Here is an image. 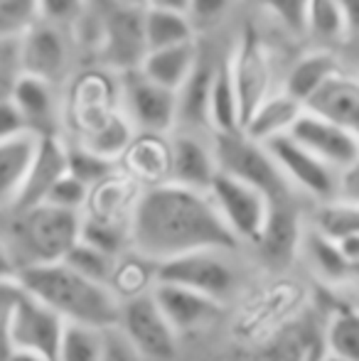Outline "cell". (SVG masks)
<instances>
[{"mask_svg": "<svg viewBox=\"0 0 359 361\" xmlns=\"http://www.w3.org/2000/svg\"><path fill=\"white\" fill-rule=\"evenodd\" d=\"M128 246L153 263L190 251L239 246L207 192L175 182L143 187L128 224Z\"/></svg>", "mask_w": 359, "mask_h": 361, "instance_id": "1", "label": "cell"}, {"mask_svg": "<svg viewBox=\"0 0 359 361\" xmlns=\"http://www.w3.org/2000/svg\"><path fill=\"white\" fill-rule=\"evenodd\" d=\"M15 281L25 293L42 300L67 322H82L99 329L118 322L121 302L116 295L104 283L89 281L64 261L25 266Z\"/></svg>", "mask_w": 359, "mask_h": 361, "instance_id": "2", "label": "cell"}, {"mask_svg": "<svg viewBox=\"0 0 359 361\" xmlns=\"http://www.w3.org/2000/svg\"><path fill=\"white\" fill-rule=\"evenodd\" d=\"M82 212L39 202L20 212L15 224V248H10L18 271L35 263L62 261L64 253L77 243Z\"/></svg>", "mask_w": 359, "mask_h": 361, "instance_id": "3", "label": "cell"}, {"mask_svg": "<svg viewBox=\"0 0 359 361\" xmlns=\"http://www.w3.org/2000/svg\"><path fill=\"white\" fill-rule=\"evenodd\" d=\"M212 152H214L217 170L261 190L269 197V202L291 200V182L283 177L281 167L276 165L264 143L251 140L241 130L217 133Z\"/></svg>", "mask_w": 359, "mask_h": 361, "instance_id": "4", "label": "cell"}, {"mask_svg": "<svg viewBox=\"0 0 359 361\" xmlns=\"http://www.w3.org/2000/svg\"><path fill=\"white\" fill-rule=\"evenodd\" d=\"M121 111L135 133H170L178 123V91L148 79L138 67L121 72Z\"/></svg>", "mask_w": 359, "mask_h": 361, "instance_id": "5", "label": "cell"}, {"mask_svg": "<svg viewBox=\"0 0 359 361\" xmlns=\"http://www.w3.org/2000/svg\"><path fill=\"white\" fill-rule=\"evenodd\" d=\"M207 195L214 202L221 221L234 233L236 241H259L271 207L264 192L217 170V175L212 177L209 187H207Z\"/></svg>", "mask_w": 359, "mask_h": 361, "instance_id": "6", "label": "cell"}, {"mask_svg": "<svg viewBox=\"0 0 359 361\" xmlns=\"http://www.w3.org/2000/svg\"><path fill=\"white\" fill-rule=\"evenodd\" d=\"M221 253L224 251L205 248V251H190L182 256L165 258L155 263V281L185 286L221 302L236 286L234 268Z\"/></svg>", "mask_w": 359, "mask_h": 361, "instance_id": "7", "label": "cell"}, {"mask_svg": "<svg viewBox=\"0 0 359 361\" xmlns=\"http://www.w3.org/2000/svg\"><path fill=\"white\" fill-rule=\"evenodd\" d=\"M64 324H67V319L59 317L42 300L20 290L13 314H10V349H28V352L42 354L49 361H57V349Z\"/></svg>", "mask_w": 359, "mask_h": 361, "instance_id": "8", "label": "cell"}, {"mask_svg": "<svg viewBox=\"0 0 359 361\" xmlns=\"http://www.w3.org/2000/svg\"><path fill=\"white\" fill-rule=\"evenodd\" d=\"M266 150L281 167L283 177L291 182V187L308 192L310 197L320 202L335 200L337 195V170L330 167L325 160L312 155L308 147H303L298 140H293L288 133L273 135L266 140Z\"/></svg>", "mask_w": 359, "mask_h": 361, "instance_id": "9", "label": "cell"}, {"mask_svg": "<svg viewBox=\"0 0 359 361\" xmlns=\"http://www.w3.org/2000/svg\"><path fill=\"white\" fill-rule=\"evenodd\" d=\"M145 52L143 37V8H121L104 0V32L99 54L104 64L116 72H128L140 67Z\"/></svg>", "mask_w": 359, "mask_h": 361, "instance_id": "10", "label": "cell"}, {"mask_svg": "<svg viewBox=\"0 0 359 361\" xmlns=\"http://www.w3.org/2000/svg\"><path fill=\"white\" fill-rule=\"evenodd\" d=\"M116 324L128 334V339L138 347L143 357L170 359L175 354V337L178 334L168 324L165 314L160 312L150 290L138 298L123 300Z\"/></svg>", "mask_w": 359, "mask_h": 361, "instance_id": "11", "label": "cell"}, {"mask_svg": "<svg viewBox=\"0 0 359 361\" xmlns=\"http://www.w3.org/2000/svg\"><path fill=\"white\" fill-rule=\"evenodd\" d=\"M226 67H229L231 84H234L236 101H239L241 126H244V121L249 118L251 111L271 94L269 52H266L264 42H261V37L254 30L241 35Z\"/></svg>", "mask_w": 359, "mask_h": 361, "instance_id": "12", "label": "cell"}, {"mask_svg": "<svg viewBox=\"0 0 359 361\" xmlns=\"http://www.w3.org/2000/svg\"><path fill=\"white\" fill-rule=\"evenodd\" d=\"M121 109L118 84L109 72L89 69L74 79L67 99L69 123L77 130V138L99 128L114 111Z\"/></svg>", "mask_w": 359, "mask_h": 361, "instance_id": "13", "label": "cell"}, {"mask_svg": "<svg viewBox=\"0 0 359 361\" xmlns=\"http://www.w3.org/2000/svg\"><path fill=\"white\" fill-rule=\"evenodd\" d=\"M288 135L293 140H298L303 147H308L312 155L325 160L330 167H335V170L357 165L359 160L357 130L325 121L305 109L293 121V126L288 128Z\"/></svg>", "mask_w": 359, "mask_h": 361, "instance_id": "14", "label": "cell"}, {"mask_svg": "<svg viewBox=\"0 0 359 361\" xmlns=\"http://www.w3.org/2000/svg\"><path fill=\"white\" fill-rule=\"evenodd\" d=\"M15 44H18L20 72L39 76L49 84H57L67 74L69 49L59 25L37 18L15 39Z\"/></svg>", "mask_w": 359, "mask_h": 361, "instance_id": "15", "label": "cell"}, {"mask_svg": "<svg viewBox=\"0 0 359 361\" xmlns=\"http://www.w3.org/2000/svg\"><path fill=\"white\" fill-rule=\"evenodd\" d=\"M305 300V293L300 286L293 281H276L266 286L261 293H256L249 302L241 307L239 317H236V332L246 339H259L266 337L269 332L286 322L298 305Z\"/></svg>", "mask_w": 359, "mask_h": 361, "instance_id": "16", "label": "cell"}, {"mask_svg": "<svg viewBox=\"0 0 359 361\" xmlns=\"http://www.w3.org/2000/svg\"><path fill=\"white\" fill-rule=\"evenodd\" d=\"M140 190L143 187L133 177L126 175L121 167H116L111 175H106L104 180L94 182L89 187L87 200H84L82 207V216L94 219V221L128 226L133 207L140 197Z\"/></svg>", "mask_w": 359, "mask_h": 361, "instance_id": "17", "label": "cell"}, {"mask_svg": "<svg viewBox=\"0 0 359 361\" xmlns=\"http://www.w3.org/2000/svg\"><path fill=\"white\" fill-rule=\"evenodd\" d=\"M150 295L158 302L168 324L175 329V334L192 332V329L214 319L217 312H219V300L207 298V295L185 286H175V283L155 281L153 288H150Z\"/></svg>", "mask_w": 359, "mask_h": 361, "instance_id": "18", "label": "cell"}, {"mask_svg": "<svg viewBox=\"0 0 359 361\" xmlns=\"http://www.w3.org/2000/svg\"><path fill=\"white\" fill-rule=\"evenodd\" d=\"M67 172V143L59 140L52 133H39L37 150L30 162L28 177L20 190L18 200H15L13 209L23 212L32 204H39L47 195V190Z\"/></svg>", "mask_w": 359, "mask_h": 361, "instance_id": "19", "label": "cell"}, {"mask_svg": "<svg viewBox=\"0 0 359 361\" xmlns=\"http://www.w3.org/2000/svg\"><path fill=\"white\" fill-rule=\"evenodd\" d=\"M303 109L332 121L337 126L359 130V81L355 74L340 69L327 81L317 86V91L303 104Z\"/></svg>", "mask_w": 359, "mask_h": 361, "instance_id": "20", "label": "cell"}, {"mask_svg": "<svg viewBox=\"0 0 359 361\" xmlns=\"http://www.w3.org/2000/svg\"><path fill=\"white\" fill-rule=\"evenodd\" d=\"M118 167L140 187L163 185L170 177V145L160 133H135L118 157Z\"/></svg>", "mask_w": 359, "mask_h": 361, "instance_id": "21", "label": "cell"}, {"mask_svg": "<svg viewBox=\"0 0 359 361\" xmlns=\"http://www.w3.org/2000/svg\"><path fill=\"white\" fill-rule=\"evenodd\" d=\"M170 145V177L168 182H175L180 187L207 192L212 177L217 175L214 152L209 145H205L200 138L190 133H180L168 140Z\"/></svg>", "mask_w": 359, "mask_h": 361, "instance_id": "22", "label": "cell"}, {"mask_svg": "<svg viewBox=\"0 0 359 361\" xmlns=\"http://www.w3.org/2000/svg\"><path fill=\"white\" fill-rule=\"evenodd\" d=\"M37 138L35 130H23L0 140V212L13 209L37 150Z\"/></svg>", "mask_w": 359, "mask_h": 361, "instance_id": "23", "label": "cell"}, {"mask_svg": "<svg viewBox=\"0 0 359 361\" xmlns=\"http://www.w3.org/2000/svg\"><path fill=\"white\" fill-rule=\"evenodd\" d=\"M300 219H298V212L293 209L291 200L271 202L269 216H266L261 236L256 241L261 253L273 263H288L300 246Z\"/></svg>", "mask_w": 359, "mask_h": 361, "instance_id": "24", "label": "cell"}, {"mask_svg": "<svg viewBox=\"0 0 359 361\" xmlns=\"http://www.w3.org/2000/svg\"><path fill=\"white\" fill-rule=\"evenodd\" d=\"M197 64V44L195 39H187L180 44H170V47L148 49L140 62V72L155 84L165 86V89L178 91L190 72Z\"/></svg>", "mask_w": 359, "mask_h": 361, "instance_id": "25", "label": "cell"}, {"mask_svg": "<svg viewBox=\"0 0 359 361\" xmlns=\"http://www.w3.org/2000/svg\"><path fill=\"white\" fill-rule=\"evenodd\" d=\"M303 104H298L293 96H288L286 91L281 94H269L254 111L249 114V118L241 126V133L249 135L251 140L266 143L273 135L288 133V128L293 126V121L300 116Z\"/></svg>", "mask_w": 359, "mask_h": 361, "instance_id": "26", "label": "cell"}, {"mask_svg": "<svg viewBox=\"0 0 359 361\" xmlns=\"http://www.w3.org/2000/svg\"><path fill=\"white\" fill-rule=\"evenodd\" d=\"M10 101L18 106L28 128L35 130V133H44L47 123L54 118L52 84L39 79V76L20 72V76L13 84V91H10Z\"/></svg>", "mask_w": 359, "mask_h": 361, "instance_id": "27", "label": "cell"}, {"mask_svg": "<svg viewBox=\"0 0 359 361\" xmlns=\"http://www.w3.org/2000/svg\"><path fill=\"white\" fill-rule=\"evenodd\" d=\"M305 256L308 266L312 268L320 281L330 283V286H340L347 278L355 276L357 266H352L345 256L340 253L335 241L325 238L322 233H317L315 228H308L300 236V246H298Z\"/></svg>", "mask_w": 359, "mask_h": 361, "instance_id": "28", "label": "cell"}, {"mask_svg": "<svg viewBox=\"0 0 359 361\" xmlns=\"http://www.w3.org/2000/svg\"><path fill=\"white\" fill-rule=\"evenodd\" d=\"M303 32H308L322 44H335L355 35V27L347 20L340 0H305Z\"/></svg>", "mask_w": 359, "mask_h": 361, "instance_id": "29", "label": "cell"}, {"mask_svg": "<svg viewBox=\"0 0 359 361\" xmlns=\"http://www.w3.org/2000/svg\"><path fill=\"white\" fill-rule=\"evenodd\" d=\"M340 69L342 67L335 54H330L327 49H317V52L305 54V57H300L293 64L283 91H286L288 96H293L298 104H305L317 91V86L330 79L332 74H337Z\"/></svg>", "mask_w": 359, "mask_h": 361, "instance_id": "30", "label": "cell"}, {"mask_svg": "<svg viewBox=\"0 0 359 361\" xmlns=\"http://www.w3.org/2000/svg\"><path fill=\"white\" fill-rule=\"evenodd\" d=\"M143 37H145V47L148 49L170 47V44H180V42H187V39H195V25L190 23L187 13H182V10L145 5L143 8Z\"/></svg>", "mask_w": 359, "mask_h": 361, "instance_id": "31", "label": "cell"}, {"mask_svg": "<svg viewBox=\"0 0 359 361\" xmlns=\"http://www.w3.org/2000/svg\"><path fill=\"white\" fill-rule=\"evenodd\" d=\"M207 126L214 133H234L241 130V116H239V101L231 84L229 67L221 64L212 74L209 84V104H207Z\"/></svg>", "mask_w": 359, "mask_h": 361, "instance_id": "32", "label": "cell"}, {"mask_svg": "<svg viewBox=\"0 0 359 361\" xmlns=\"http://www.w3.org/2000/svg\"><path fill=\"white\" fill-rule=\"evenodd\" d=\"M155 283V263L143 258L140 253H121L116 256L114 271L109 276L106 288L116 295L118 302L130 298H138V295L148 293Z\"/></svg>", "mask_w": 359, "mask_h": 361, "instance_id": "33", "label": "cell"}, {"mask_svg": "<svg viewBox=\"0 0 359 361\" xmlns=\"http://www.w3.org/2000/svg\"><path fill=\"white\" fill-rule=\"evenodd\" d=\"M214 67L195 64V69L178 89V121L187 126H207V104H209V84Z\"/></svg>", "mask_w": 359, "mask_h": 361, "instance_id": "34", "label": "cell"}, {"mask_svg": "<svg viewBox=\"0 0 359 361\" xmlns=\"http://www.w3.org/2000/svg\"><path fill=\"white\" fill-rule=\"evenodd\" d=\"M133 135H135V128L130 126L128 116L118 109V111H114L99 128H94L91 133L77 138V143L84 145L91 152H96V155L106 157V160L118 162L121 152L126 150V145L130 143Z\"/></svg>", "mask_w": 359, "mask_h": 361, "instance_id": "35", "label": "cell"}, {"mask_svg": "<svg viewBox=\"0 0 359 361\" xmlns=\"http://www.w3.org/2000/svg\"><path fill=\"white\" fill-rule=\"evenodd\" d=\"M312 228L330 241H340L350 233H359V207L342 200L322 202L312 219Z\"/></svg>", "mask_w": 359, "mask_h": 361, "instance_id": "36", "label": "cell"}, {"mask_svg": "<svg viewBox=\"0 0 359 361\" xmlns=\"http://www.w3.org/2000/svg\"><path fill=\"white\" fill-rule=\"evenodd\" d=\"M57 361H101V329L67 322L59 339Z\"/></svg>", "mask_w": 359, "mask_h": 361, "instance_id": "37", "label": "cell"}, {"mask_svg": "<svg viewBox=\"0 0 359 361\" xmlns=\"http://www.w3.org/2000/svg\"><path fill=\"white\" fill-rule=\"evenodd\" d=\"M327 352L347 361H357L359 357V319L355 310H337L330 317L325 329Z\"/></svg>", "mask_w": 359, "mask_h": 361, "instance_id": "38", "label": "cell"}, {"mask_svg": "<svg viewBox=\"0 0 359 361\" xmlns=\"http://www.w3.org/2000/svg\"><path fill=\"white\" fill-rule=\"evenodd\" d=\"M79 241L89 243V246L116 258L123 251H128V226L94 221V219L82 216V221H79Z\"/></svg>", "mask_w": 359, "mask_h": 361, "instance_id": "39", "label": "cell"}, {"mask_svg": "<svg viewBox=\"0 0 359 361\" xmlns=\"http://www.w3.org/2000/svg\"><path fill=\"white\" fill-rule=\"evenodd\" d=\"M62 261L67 263L69 268H74L77 273H82L84 278H89V281L104 283V286H106V283H109L111 271H114L116 258L77 238V243H74V246L64 253Z\"/></svg>", "mask_w": 359, "mask_h": 361, "instance_id": "40", "label": "cell"}, {"mask_svg": "<svg viewBox=\"0 0 359 361\" xmlns=\"http://www.w3.org/2000/svg\"><path fill=\"white\" fill-rule=\"evenodd\" d=\"M116 167H118V162L106 160V157L87 150L84 145H79V143L67 145V172L77 177V180H82L87 187H91L99 180H104V177L111 175Z\"/></svg>", "mask_w": 359, "mask_h": 361, "instance_id": "41", "label": "cell"}, {"mask_svg": "<svg viewBox=\"0 0 359 361\" xmlns=\"http://www.w3.org/2000/svg\"><path fill=\"white\" fill-rule=\"evenodd\" d=\"M37 18V0H0V42L18 39Z\"/></svg>", "mask_w": 359, "mask_h": 361, "instance_id": "42", "label": "cell"}, {"mask_svg": "<svg viewBox=\"0 0 359 361\" xmlns=\"http://www.w3.org/2000/svg\"><path fill=\"white\" fill-rule=\"evenodd\" d=\"M87 192H89V187L84 185L82 180H77L74 175L64 172V175L47 190V195H44L42 202L54 204V207H62V209L82 212L84 200H87Z\"/></svg>", "mask_w": 359, "mask_h": 361, "instance_id": "43", "label": "cell"}, {"mask_svg": "<svg viewBox=\"0 0 359 361\" xmlns=\"http://www.w3.org/2000/svg\"><path fill=\"white\" fill-rule=\"evenodd\" d=\"M145 357L138 352L133 342L128 339V334L118 327V324H111V327L101 329V361H143Z\"/></svg>", "mask_w": 359, "mask_h": 361, "instance_id": "44", "label": "cell"}, {"mask_svg": "<svg viewBox=\"0 0 359 361\" xmlns=\"http://www.w3.org/2000/svg\"><path fill=\"white\" fill-rule=\"evenodd\" d=\"M20 283L15 281H0V361L10 354V339H8V327H10V314H13L15 300L20 295Z\"/></svg>", "mask_w": 359, "mask_h": 361, "instance_id": "45", "label": "cell"}, {"mask_svg": "<svg viewBox=\"0 0 359 361\" xmlns=\"http://www.w3.org/2000/svg\"><path fill=\"white\" fill-rule=\"evenodd\" d=\"M87 0H37L39 20L52 25H69L79 15Z\"/></svg>", "mask_w": 359, "mask_h": 361, "instance_id": "46", "label": "cell"}, {"mask_svg": "<svg viewBox=\"0 0 359 361\" xmlns=\"http://www.w3.org/2000/svg\"><path fill=\"white\" fill-rule=\"evenodd\" d=\"M18 76V44H15V39H5V42H0V101L10 99V91H13V84Z\"/></svg>", "mask_w": 359, "mask_h": 361, "instance_id": "47", "label": "cell"}, {"mask_svg": "<svg viewBox=\"0 0 359 361\" xmlns=\"http://www.w3.org/2000/svg\"><path fill=\"white\" fill-rule=\"evenodd\" d=\"M266 8L293 32H303V10L305 0H261Z\"/></svg>", "mask_w": 359, "mask_h": 361, "instance_id": "48", "label": "cell"}, {"mask_svg": "<svg viewBox=\"0 0 359 361\" xmlns=\"http://www.w3.org/2000/svg\"><path fill=\"white\" fill-rule=\"evenodd\" d=\"M231 0H187V18L190 23H205V25H214L221 15L229 10Z\"/></svg>", "mask_w": 359, "mask_h": 361, "instance_id": "49", "label": "cell"}, {"mask_svg": "<svg viewBox=\"0 0 359 361\" xmlns=\"http://www.w3.org/2000/svg\"><path fill=\"white\" fill-rule=\"evenodd\" d=\"M23 130H30V128H28V123H25L23 114L18 111V106L10 99L0 101V140L23 133Z\"/></svg>", "mask_w": 359, "mask_h": 361, "instance_id": "50", "label": "cell"}, {"mask_svg": "<svg viewBox=\"0 0 359 361\" xmlns=\"http://www.w3.org/2000/svg\"><path fill=\"white\" fill-rule=\"evenodd\" d=\"M15 276H18V263H15L8 243L0 238V281H13Z\"/></svg>", "mask_w": 359, "mask_h": 361, "instance_id": "51", "label": "cell"}, {"mask_svg": "<svg viewBox=\"0 0 359 361\" xmlns=\"http://www.w3.org/2000/svg\"><path fill=\"white\" fill-rule=\"evenodd\" d=\"M335 243H337V248H340V253L352 266H359V233H350V236L340 238V241H335Z\"/></svg>", "mask_w": 359, "mask_h": 361, "instance_id": "52", "label": "cell"}, {"mask_svg": "<svg viewBox=\"0 0 359 361\" xmlns=\"http://www.w3.org/2000/svg\"><path fill=\"white\" fill-rule=\"evenodd\" d=\"M5 361H49V359H44L42 354L28 352V349H10Z\"/></svg>", "mask_w": 359, "mask_h": 361, "instance_id": "53", "label": "cell"}, {"mask_svg": "<svg viewBox=\"0 0 359 361\" xmlns=\"http://www.w3.org/2000/svg\"><path fill=\"white\" fill-rule=\"evenodd\" d=\"M145 5H153V8H170V10H187V0H145Z\"/></svg>", "mask_w": 359, "mask_h": 361, "instance_id": "54", "label": "cell"}, {"mask_svg": "<svg viewBox=\"0 0 359 361\" xmlns=\"http://www.w3.org/2000/svg\"><path fill=\"white\" fill-rule=\"evenodd\" d=\"M114 5H121V8H145V0H109Z\"/></svg>", "mask_w": 359, "mask_h": 361, "instance_id": "55", "label": "cell"}, {"mask_svg": "<svg viewBox=\"0 0 359 361\" xmlns=\"http://www.w3.org/2000/svg\"><path fill=\"white\" fill-rule=\"evenodd\" d=\"M320 361H347V359H342V357H335V354H330V352H327V357H325V359H320Z\"/></svg>", "mask_w": 359, "mask_h": 361, "instance_id": "56", "label": "cell"}]
</instances>
